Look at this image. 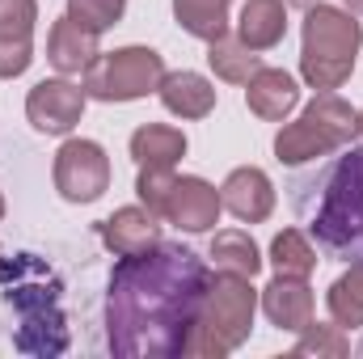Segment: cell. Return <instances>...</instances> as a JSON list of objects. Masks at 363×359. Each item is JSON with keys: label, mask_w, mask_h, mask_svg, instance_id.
Returning a JSON list of instances; mask_svg holds the SVG:
<instances>
[{"label": "cell", "mask_w": 363, "mask_h": 359, "mask_svg": "<svg viewBox=\"0 0 363 359\" xmlns=\"http://www.w3.org/2000/svg\"><path fill=\"white\" fill-rule=\"evenodd\" d=\"M211 263H216L220 275L254 279V275L262 270V254H258V245H254L250 233H241V228H224V233L211 237Z\"/></svg>", "instance_id": "cell-20"}, {"label": "cell", "mask_w": 363, "mask_h": 359, "mask_svg": "<svg viewBox=\"0 0 363 359\" xmlns=\"http://www.w3.org/2000/svg\"><path fill=\"white\" fill-rule=\"evenodd\" d=\"M135 190H140V203L165 220V203H169V190H174V170H140Z\"/></svg>", "instance_id": "cell-27"}, {"label": "cell", "mask_w": 363, "mask_h": 359, "mask_svg": "<svg viewBox=\"0 0 363 359\" xmlns=\"http://www.w3.org/2000/svg\"><path fill=\"white\" fill-rule=\"evenodd\" d=\"M220 190L203 178H174L169 203H165V220L178 224L182 233H207L220 220Z\"/></svg>", "instance_id": "cell-11"}, {"label": "cell", "mask_w": 363, "mask_h": 359, "mask_svg": "<svg viewBox=\"0 0 363 359\" xmlns=\"http://www.w3.org/2000/svg\"><path fill=\"white\" fill-rule=\"evenodd\" d=\"M165 60L152 47H123L110 55H97L85 68V97L97 101H135L161 89Z\"/></svg>", "instance_id": "cell-7"}, {"label": "cell", "mask_w": 363, "mask_h": 359, "mask_svg": "<svg viewBox=\"0 0 363 359\" xmlns=\"http://www.w3.org/2000/svg\"><path fill=\"white\" fill-rule=\"evenodd\" d=\"M359 355H363V347H359Z\"/></svg>", "instance_id": "cell-32"}, {"label": "cell", "mask_w": 363, "mask_h": 359, "mask_svg": "<svg viewBox=\"0 0 363 359\" xmlns=\"http://www.w3.org/2000/svg\"><path fill=\"white\" fill-rule=\"evenodd\" d=\"M351 351V343H347V334H342V326H304V338L291 347V355H347Z\"/></svg>", "instance_id": "cell-26"}, {"label": "cell", "mask_w": 363, "mask_h": 359, "mask_svg": "<svg viewBox=\"0 0 363 359\" xmlns=\"http://www.w3.org/2000/svg\"><path fill=\"white\" fill-rule=\"evenodd\" d=\"M0 216H4V199H0Z\"/></svg>", "instance_id": "cell-31"}, {"label": "cell", "mask_w": 363, "mask_h": 359, "mask_svg": "<svg viewBox=\"0 0 363 359\" xmlns=\"http://www.w3.org/2000/svg\"><path fill=\"white\" fill-rule=\"evenodd\" d=\"M347 9H351V13H359V17H363V0H347Z\"/></svg>", "instance_id": "cell-29"}, {"label": "cell", "mask_w": 363, "mask_h": 359, "mask_svg": "<svg viewBox=\"0 0 363 359\" xmlns=\"http://www.w3.org/2000/svg\"><path fill=\"white\" fill-rule=\"evenodd\" d=\"M304 190H317L308 207V233L330 258L363 263V148H347L321 182H308Z\"/></svg>", "instance_id": "cell-2"}, {"label": "cell", "mask_w": 363, "mask_h": 359, "mask_svg": "<svg viewBox=\"0 0 363 359\" xmlns=\"http://www.w3.org/2000/svg\"><path fill=\"white\" fill-rule=\"evenodd\" d=\"M220 203L241 220V224H262L267 216L274 211V186L262 170L254 165H241L233 170L224 186H220Z\"/></svg>", "instance_id": "cell-12"}, {"label": "cell", "mask_w": 363, "mask_h": 359, "mask_svg": "<svg viewBox=\"0 0 363 359\" xmlns=\"http://www.w3.org/2000/svg\"><path fill=\"white\" fill-rule=\"evenodd\" d=\"M287 34V4L283 0H245L241 21H237V38L254 51H271Z\"/></svg>", "instance_id": "cell-17"}, {"label": "cell", "mask_w": 363, "mask_h": 359, "mask_svg": "<svg viewBox=\"0 0 363 359\" xmlns=\"http://www.w3.org/2000/svg\"><path fill=\"white\" fill-rule=\"evenodd\" d=\"M211 270L186 250L157 241L152 250L118 258L106 296V338L123 359H169L186 351L199 321Z\"/></svg>", "instance_id": "cell-1"}, {"label": "cell", "mask_w": 363, "mask_h": 359, "mask_svg": "<svg viewBox=\"0 0 363 359\" xmlns=\"http://www.w3.org/2000/svg\"><path fill=\"white\" fill-rule=\"evenodd\" d=\"M123 9H127V0H68V17L93 34H106L110 26H118Z\"/></svg>", "instance_id": "cell-25"}, {"label": "cell", "mask_w": 363, "mask_h": 359, "mask_svg": "<svg viewBox=\"0 0 363 359\" xmlns=\"http://www.w3.org/2000/svg\"><path fill=\"white\" fill-rule=\"evenodd\" d=\"M228 4L233 0H174V17L186 34L216 43L228 34Z\"/></svg>", "instance_id": "cell-22"}, {"label": "cell", "mask_w": 363, "mask_h": 359, "mask_svg": "<svg viewBox=\"0 0 363 359\" xmlns=\"http://www.w3.org/2000/svg\"><path fill=\"white\" fill-rule=\"evenodd\" d=\"M207 64H211V72L220 77V81H228V85H250V77L262 68V55L254 51V47H245L241 38H216V43H207Z\"/></svg>", "instance_id": "cell-21"}, {"label": "cell", "mask_w": 363, "mask_h": 359, "mask_svg": "<svg viewBox=\"0 0 363 359\" xmlns=\"http://www.w3.org/2000/svg\"><path fill=\"white\" fill-rule=\"evenodd\" d=\"M97 55H101V51H97V34H93V30L77 26L72 17H60V21L51 26V34H47V60H51L64 77H81Z\"/></svg>", "instance_id": "cell-15"}, {"label": "cell", "mask_w": 363, "mask_h": 359, "mask_svg": "<svg viewBox=\"0 0 363 359\" xmlns=\"http://www.w3.org/2000/svg\"><path fill=\"white\" fill-rule=\"evenodd\" d=\"M271 263L279 275H296V279H308L317 270V250L308 245V237L300 228H283L271 241Z\"/></svg>", "instance_id": "cell-23"}, {"label": "cell", "mask_w": 363, "mask_h": 359, "mask_svg": "<svg viewBox=\"0 0 363 359\" xmlns=\"http://www.w3.org/2000/svg\"><path fill=\"white\" fill-rule=\"evenodd\" d=\"M0 292L17 309V351L30 355H60L68 347V326L60 313V279L34 254H17L0 263Z\"/></svg>", "instance_id": "cell-3"}, {"label": "cell", "mask_w": 363, "mask_h": 359, "mask_svg": "<svg viewBox=\"0 0 363 359\" xmlns=\"http://www.w3.org/2000/svg\"><path fill=\"white\" fill-rule=\"evenodd\" d=\"M359 136H363V110H359Z\"/></svg>", "instance_id": "cell-30"}, {"label": "cell", "mask_w": 363, "mask_h": 359, "mask_svg": "<svg viewBox=\"0 0 363 359\" xmlns=\"http://www.w3.org/2000/svg\"><path fill=\"white\" fill-rule=\"evenodd\" d=\"M363 30L359 21L342 9L330 4H313L304 17V51H300V77L321 93H334L351 72H355V55H359Z\"/></svg>", "instance_id": "cell-4"}, {"label": "cell", "mask_w": 363, "mask_h": 359, "mask_svg": "<svg viewBox=\"0 0 363 359\" xmlns=\"http://www.w3.org/2000/svg\"><path fill=\"white\" fill-rule=\"evenodd\" d=\"M325 300L338 326H363V263H355L342 279H334Z\"/></svg>", "instance_id": "cell-24"}, {"label": "cell", "mask_w": 363, "mask_h": 359, "mask_svg": "<svg viewBox=\"0 0 363 359\" xmlns=\"http://www.w3.org/2000/svg\"><path fill=\"white\" fill-rule=\"evenodd\" d=\"M359 136V114L338 97V93H317L296 123H287L274 136V157L283 165H304L321 161L338 148H347Z\"/></svg>", "instance_id": "cell-6"}, {"label": "cell", "mask_w": 363, "mask_h": 359, "mask_svg": "<svg viewBox=\"0 0 363 359\" xmlns=\"http://www.w3.org/2000/svg\"><path fill=\"white\" fill-rule=\"evenodd\" d=\"M283 4H287V9H313L317 0H283Z\"/></svg>", "instance_id": "cell-28"}, {"label": "cell", "mask_w": 363, "mask_h": 359, "mask_svg": "<svg viewBox=\"0 0 363 359\" xmlns=\"http://www.w3.org/2000/svg\"><path fill=\"white\" fill-rule=\"evenodd\" d=\"M26 114L43 136H68L85 114V89L72 81H38L26 97Z\"/></svg>", "instance_id": "cell-9"}, {"label": "cell", "mask_w": 363, "mask_h": 359, "mask_svg": "<svg viewBox=\"0 0 363 359\" xmlns=\"http://www.w3.org/2000/svg\"><path fill=\"white\" fill-rule=\"evenodd\" d=\"M106 186H110V161H106L101 144L68 140L55 153V190L68 203H93L106 194Z\"/></svg>", "instance_id": "cell-8"}, {"label": "cell", "mask_w": 363, "mask_h": 359, "mask_svg": "<svg viewBox=\"0 0 363 359\" xmlns=\"http://www.w3.org/2000/svg\"><path fill=\"white\" fill-rule=\"evenodd\" d=\"M245 101H250V110H254L258 118L283 123V118L300 106V89H296V81H291L287 72H279V68H258V72L250 77Z\"/></svg>", "instance_id": "cell-16"}, {"label": "cell", "mask_w": 363, "mask_h": 359, "mask_svg": "<svg viewBox=\"0 0 363 359\" xmlns=\"http://www.w3.org/2000/svg\"><path fill=\"white\" fill-rule=\"evenodd\" d=\"M157 93H161L165 110L178 114V118H207L216 110V89L199 72H165V81H161Z\"/></svg>", "instance_id": "cell-18"}, {"label": "cell", "mask_w": 363, "mask_h": 359, "mask_svg": "<svg viewBox=\"0 0 363 359\" xmlns=\"http://www.w3.org/2000/svg\"><path fill=\"white\" fill-rule=\"evenodd\" d=\"M262 313L271 317L279 330L300 334V330L313 321V287H308V279L274 275V283L262 292Z\"/></svg>", "instance_id": "cell-14"}, {"label": "cell", "mask_w": 363, "mask_h": 359, "mask_svg": "<svg viewBox=\"0 0 363 359\" xmlns=\"http://www.w3.org/2000/svg\"><path fill=\"white\" fill-rule=\"evenodd\" d=\"M157 220H161V216L148 211V207H123V211H114L110 220H101L97 233H101L106 250H114L118 258H127V254L152 250V245L161 241V224H157Z\"/></svg>", "instance_id": "cell-13"}, {"label": "cell", "mask_w": 363, "mask_h": 359, "mask_svg": "<svg viewBox=\"0 0 363 359\" xmlns=\"http://www.w3.org/2000/svg\"><path fill=\"white\" fill-rule=\"evenodd\" d=\"M131 157L140 170H174L182 157H186V136L178 127H165V123H148L131 136Z\"/></svg>", "instance_id": "cell-19"}, {"label": "cell", "mask_w": 363, "mask_h": 359, "mask_svg": "<svg viewBox=\"0 0 363 359\" xmlns=\"http://www.w3.org/2000/svg\"><path fill=\"white\" fill-rule=\"evenodd\" d=\"M34 0H0V81H13L34 60Z\"/></svg>", "instance_id": "cell-10"}, {"label": "cell", "mask_w": 363, "mask_h": 359, "mask_svg": "<svg viewBox=\"0 0 363 359\" xmlns=\"http://www.w3.org/2000/svg\"><path fill=\"white\" fill-rule=\"evenodd\" d=\"M254 309H258V292L250 287V279L241 275H220L207 283L199 321L186 338L182 355H203V359H220L233 347H241L254 330Z\"/></svg>", "instance_id": "cell-5"}]
</instances>
